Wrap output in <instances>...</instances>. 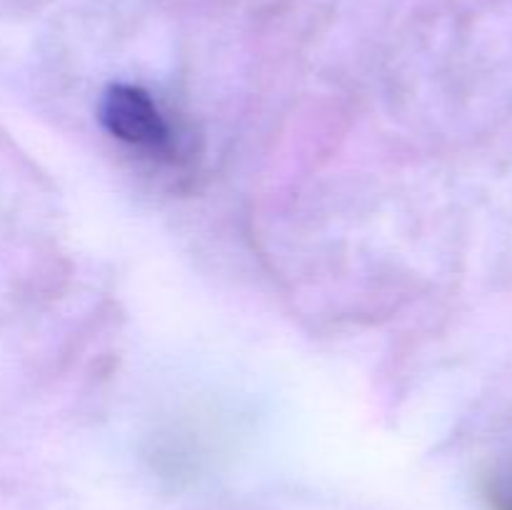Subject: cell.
Listing matches in <instances>:
<instances>
[{
  "mask_svg": "<svg viewBox=\"0 0 512 510\" xmlns=\"http://www.w3.org/2000/svg\"><path fill=\"white\" fill-rule=\"evenodd\" d=\"M488 500L493 510H512V483L510 480H493L488 485Z\"/></svg>",
  "mask_w": 512,
  "mask_h": 510,
  "instance_id": "obj_2",
  "label": "cell"
},
{
  "mask_svg": "<svg viewBox=\"0 0 512 510\" xmlns=\"http://www.w3.org/2000/svg\"><path fill=\"white\" fill-rule=\"evenodd\" d=\"M100 120L113 138L148 153H165L173 143L155 100L135 85H110L100 103Z\"/></svg>",
  "mask_w": 512,
  "mask_h": 510,
  "instance_id": "obj_1",
  "label": "cell"
}]
</instances>
